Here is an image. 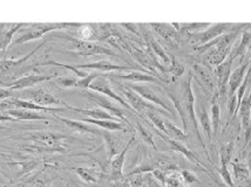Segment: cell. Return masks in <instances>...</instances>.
Instances as JSON below:
<instances>
[{"instance_id": "1", "label": "cell", "mask_w": 251, "mask_h": 187, "mask_svg": "<svg viewBox=\"0 0 251 187\" xmlns=\"http://www.w3.org/2000/svg\"><path fill=\"white\" fill-rule=\"evenodd\" d=\"M191 81H193V74L188 73V75L186 79L183 80L181 83V94H182V102H183L184 109H186V112L188 114V118L189 121L193 123L194 127H195V133L199 138V141L201 142L203 149H204V152L207 154L208 158L209 157L208 150L205 147L204 142H203L201 133H200V129H199V122H197L196 118V110H195V96H194V90H193V85H191Z\"/></svg>"}, {"instance_id": "2", "label": "cell", "mask_w": 251, "mask_h": 187, "mask_svg": "<svg viewBox=\"0 0 251 187\" xmlns=\"http://www.w3.org/2000/svg\"><path fill=\"white\" fill-rule=\"evenodd\" d=\"M82 23H65V22H59V23H33L31 27L26 29H20V34L16 40L13 41L14 44L18 43H25L28 41L37 40L40 39L44 34L50 33L53 31H60L66 27H82Z\"/></svg>"}, {"instance_id": "3", "label": "cell", "mask_w": 251, "mask_h": 187, "mask_svg": "<svg viewBox=\"0 0 251 187\" xmlns=\"http://www.w3.org/2000/svg\"><path fill=\"white\" fill-rule=\"evenodd\" d=\"M22 97L23 100L31 101V102L41 106L52 108V105L64 104L65 108L68 109V104H66V103L59 100L58 97H55L53 94L44 90L43 88H29L22 90Z\"/></svg>"}, {"instance_id": "4", "label": "cell", "mask_w": 251, "mask_h": 187, "mask_svg": "<svg viewBox=\"0 0 251 187\" xmlns=\"http://www.w3.org/2000/svg\"><path fill=\"white\" fill-rule=\"evenodd\" d=\"M72 42L74 53L81 56H92V55H110L116 56V54L112 49L102 47L94 41H86L81 39H74L71 37H66Z\"/></svg>"}, {"instance_id": "5", "label": "cell", "mask_w": 251, "mask_h": 187, "mask_svg": "<svg viewBox=\"0 0 251 187\" xmlns=\"http://www.w3.org/2000/svg\"><path fill=\"white\" fill-rule=\"evenodd\" d=\"M234 25L231 23H214V25H210L209 27L205 29V31L200 32V33H193L190 34L191 40H193L194 43L196 46H202V44L210 42V41L215 40L221 35L229 33V32L236 31V29H241V28H236L234 29Z\"/></svg>"}, {"instance_id": "6", "label": "cell", "mask_w": 251, "mask_h": 187, "mask_svg": "<svg viewBox=\"0 0 251 187\" xmlns=\"http://www.w3.org/2000/svg\"><path fill=\"white\" fill-rule=\"evenodd\" d=\"M0 109H25V110L31 111H46L54 114V112L68 110L67 108H47V106H41L31 102V101H26L19 97H10V99L4 100L0 102Z\"/></svg>"}, {"instance_id": "7", "label": "cell", "mask_w": 251, "mask_h": 187, "mask_svg": "<svg viewBox=\"0 0 251 187\" xmlns=\"http://www.w3.org/2000/svg\"><path fill=\"white\" fill-rule=\"evenodd\" d=\"M85 94H86V96L88 97V100H91L92 102L97 103V104L100 106L101 109H103V110H106L108 114L114 116V117L118 118L119 121L121 120V121L126 122V123H129V121L126 118L124 109L119 108V106L116 105L113 101H110L108 99V97L103 96V95H100L98 93H94V91H91V90H86Z\"/></svg>"}, {"instance_id": "8", "label": "cell", "mask_w": 251, "mask_h": 187, "mask_svg": "<svg viewBox=\"0 0 251 187\" xmlns=\"http://www.w3.org/2000/svg\"><path fill=\"white\" fill-rule=\"evenodd\" d=\"M89 90L94 91V93H98V94H102L103 96L106 97H109V99H112L113 101H115V102H118L119 104L125 106L127 110H130V111L133 110L131 106L127 103V101L122 99L120 95L116 94L115 91L113 90L112 87H110L108 80H107V76L103 75V74L100 77H98V79L92 83L91 87H89Z\"/></svg>"}, {"instance_id": "9", "label": "cell", "mask_w": 251, "mask_h": 187, "mask_svg": "<svg viewBox=\"0 0 251 187\" xmlns=\"http://www.w3.org/2000/svg\"><path fill=\"white\" fill-rule=\"evenodd\" d=\"M232 61L230 59V56L224 60L220 66L215 67V75H216L217 79V88H219V93H217V96L222 97V100L226 96V90H228V84H229V79L230 75H231V66Z\"/></svg>"}, {"instance_id": "10", "label": "cell", "mask_w": 251, "mask_h": 187, "mask_svg": "<svg viewBox=\"0 0 251 187\" xmlns=\"http://www.w3.org/2000/svg\"><path fill=\"white\" fill-rule=\"evenodd\" d=\"M129 88L131 89V90L135 91L136 94H139L140 96L142 97V99L148 101V102L154 103L155 105L161 106L163 110H166V111L170 112V114H173L172 106H170L168 103H167L166 101H164L162 97H161L160 95H158L156 91L154 90V89L148 87V85H142V84H131V85H129Z\"/></svg>"}, {"instance_id": "11", "label": "cell", "mask_w": 251, "mask_h": 187, "mask_svg": "<svg viewBox=\"0 0 251 187\" xmlns=\"http://www.w3.org/2000/svg\"><path fill=\"white\" fill-rule=\"evenodd\" d=\"M121 90H122V94L125 95L126 100H127V103L131 106L133 110H135L137 112H145L147 110L162 112V110H160V109L156 108V105L151 104L148 101L142 99L139 94H136L135 91L131 90L129 87H121Z\"/></svg>"}, {"instance_id": "12", "label": "cell", "mask_w": 251, "mask_h": 187, "mask_svg": "<svg viewBox=\"0 0 251 187\" xmlns=\"http://www.w3.org/2000/svg\"><path fill=\"white\" fill-rule=\"evenodd\" d=\"M56 75H46V74H33V75H27L18 79L17 81L12 82L8 84V90H25V89L33 88L38 83L50 81V80L55 79Z\"/></svg>"}, {"instance_id": "13", "label": "cell", "mask_w": 251, "mask_h": 187, "mask_svg": "<svg viewBox=\"0 0 251 187\" xmlns=\"http://www.w3.org/2000/svg\"><path fill=\"white\" fill-rule=\"evenodd\" d=\"M77 69H94L99 73H112V72H120V70H137L139 67L134 66H120V64H114L110 61L101 60L97 62H92V63L86 64H77L75 66Z\"/></svg>"}, {"instance_id": "14", "label": "cell", "mask_w": 251, "mask_h": 187, "mask_svg": "<svg viewBox=\"0 0 251 187\" xmlns=\"http://www.w3.org/2000/svg\"><path fill=\"white\" fill-rule=\"evenodd\" d=\"M134 137L128 142L127 144L125 145V147L122 149L120 152H119L116 156L110 160V168H112V174H110V179L113 182L118 183L120 180L124 179V173H122V170H124V164L126 160V154H127L128 150H129L131 143H133Z\"/></svg>"}, {"instance_id": "15", "label": "cell", "mask_w": 251, "mask_h": 187, "mask_svg": "<svg viewBox=\"0 0 251 187\" xmlns=\"http://www.w3.org/2000/svg\"><path fill=\"white\" fill-rule=\"evenodd\" d=\"M156 132L158 133V135L161 136V137H162V138L164 139V141L167 142V143H168V144L170 145V146L173 147V150L177 151V152H180L181 154H183V156L186 157L187 159H189L190 162L194 163V164H195V165H199V166H201V167H204V170H208L207 165H205L204 163H202L201 160H200L199 156H197L196 153H194L193 151H190L189 149H188L186 145L180 143V142H177V141H174V139L167 137V136L161 135L160 131H157V130H156Z\"/></svg>"}, {"instance_id": "16", "label": "cell", "mask_w": 251, "mask_h": 187, "mask_svg": "<svg viewBox=\"0 0 251 187\" xmlns=\"http://www.w3.org/2000/svg\"><path fill=\"white\" fill-rule=\"evenodd\" d=\"M32 137L34 141H38L39 143H43L45 146L50 147V149L56 151H64V146L61 145L60 136L50 131H35L33 132Z\"/></svg>"}, {"instance_id": "17", "label": "cell", "mask_w": 251, "mask_h": 187, "mask_svg": "<svg viewBox=\"0 0 251 187\" xmlns=\"http://www.w3.org/2000/svg\"><path fill=\"white\" fill-rule=\"evenodd\" d=\"M250 63L249 62H246V63L241 64L240 67H237L234 72H231V75H230L229 79V84H228V89H229V97L234 96L237 93L238 88L241 87V84L243 83L244 79L247 76V70L249 68Z\"/></svg>"}, {"instance_id": "18", "label": "cell", "mask_w": 251, "mask_h": 187, "mask_svg": "<svg viewBox=\"0 0 251 187\" xmlns=\"http://www.w3.org/2000/svg\"><path fill=\"white\" fill-rule=\"evenodd\" d=\"M113 77L119 80H125L134 83H160V80L147 72H139V70H131L128 74H112Z\"/></svg>"}, {"instance_id": "19", "label": "cell", "mask_w": 251, "mask_h": 187, "mask_svg": "<svg viewBox=\"0 0 251 187\" xmlns=\"http://www.w3.org/2000/svg\"><path fill=\"white\" fill-rule=\"evenodd\" d=\"M193 70H194V74H195V75L193 76L196 77V80L199 81L200 84L203 85L205 90L214 91L215 83H214L213 76H211L210 72H209L207 68L202 66V64L193 63Z\"/></svg>"}, {"instance_id": "20", "label": "cell", "mask_w": 251, "mask_h": 187, "mask_svg": "<svg viewBox=\"0 0 251 187\" xmlns=\"http://www.w3.org/2000/svg\"><path fill=\"white\" fill-rule=\"evenodd\" d=\"M6 115L13 118L14 121H46L47 117L40 115L37 111L25 110V109H8L5 111Z\"/></svg>"}, {"instance_id": "21", "label": "cell", "mask_w": 251, "mask_h": 187, "mask_svg": "<svg viewBox=\"0 0 251 187\" xmlns=\"http://www.w3.org/2000/svg\"><path fill=\"white\" fill-rule=\"evenodd\" d=\"M68 110H73L76 112H81L83 115L89 116L92 120L98 121H119L114 116L108 114L106 110L101 108H92V109H82V108H74V106L68 105Z\"/></svg>"}, {"instance_id": "22", "label": "cell", "mask_w": 251, "mask_h": 187, "mask_svg": "<svg viewBox=\"0 0 251 187\" xmlns=\"http://www.w3.org/2000/svg\"><path fill=\"white\" fill-rule=\"evenodd\" d=\"M196 118L199 122V125L201 126L202 131L204 132L207 141L210 143L211 142V132H213V125H211L210 116L208 114V110L205 106L200 105L199 110L196 111Z\"/></svg>"}, {"instance_id": "23", "label": "cell", "mask_w": 251, "mask_h": 187, "mask_svg": "<svg viewBox=\"0 0 251 187\" xmlns=\"http://www.w3.org/2000/svg\"><path fill=\"white\" fill-rule=\"evenodd\" d=\"M54 117L58 121H60L64 124H66V125H67L68 127H71L72 130H74V131L80 132V133H91V135H99L97 129H93V127L87 125V124L83 123V122H81V121L68 120V118L60 117V116H58V115H54Z\"/></svg>"}, {"instance_id": "24", "label": "cell", "mask_w": 251, "mask_h": 187, "mask_svg": "<svg viewBox=\"0 0 251 187\" xmlns=\"http://www.w3.org/2000/svg\"><path fill=\"white\" fill-rule=\"evenodd\" d=\"M83 123H89L94 124L99 127H102V129L107 130V131H124L127 132V127L122 125L120 121H98V120H92V118H85L81 120Z\"/></svg>"}, {"instance_id": "25", "label": "cell", "mask_w": 251, "mask_h": 187, "mask_svg": "<svg viewBox=\"0 0 251 187\" xmlns=\"http://www.w3.org/2000/svg\"><path fill=\"white\" fill-rule=\"evenodd\" d=\"M231 49V47H228V48H213L209 50V54L207 56V61L209 62V64L214 67L220 66L230 55Z\"/></svg>"}, {"instance_id": "26", "label": "cell", "mask_w": 251, "mask_h": 187, "mask_svg": "<svg viewBox=\"0 0 251 187\" xmlns=\"http://www.w3.org/2000/svg\"><path fill=\"white\" fill-rule=\"evenodd\" d=\"M43 44H44V43L39 44L38 47H35V49H33L32 52H29L27 55L23 56V58L16 59V60H4V61H1V62H0V72H8V70L13 69V68L22 66L24 62L27 61L28 59L31 58V56H32L33 54H34V53L37 52V50H38L39 48H40V47H43Z\"/></svg>"}, {"instance_id": "27", "label": "cell", "mask_w": 251, "mask_h": 187, "mask_svg": "<svg viewBox=\"0 0 251 187\" xmlns=\"http://www.w3.org/2000/svg\"><path fill=\"white\" fill-rule=\"evenodd\" d=\"M250 42H251V33L250 32H243V34H242L241 42L238 43L237 47H234V48L231 49V52H230V55H229L230 59L234 61L236 58H238V56L246 54L247 48H248V46L250 44Z\"/></svg>"}, {"instance_id": "28", "label": "cell", "mask_w": 251, "mask_h": 187, "mask_svg": "<svg viewBox=\"0 0 251 187\" xmlns=\"http://www.w3.org/2000/svg\"><path fill=\"white\" fill-rule=\"evenodd\" d=\"M24 26H26L25 23H16L11 28H8L7 31H5L4 33L0 34V52L7 48L8 44L12 42V39L14 38V34L19 32Z\"/></svg>"}, {"instance_id": "29", "label": "cell", "mask_w": 251, "mask_h": 187, "mask_svg": "<svg viewBox=\"0 0 251 187\" xmlns=\"http://www.w3.org/2000/svg\"><path fill=\"white\" fill-rule=\"evenodd\" d=\"M210 114H211L210 120H211V125H213V131L215 135H217L220 125H221V108H220L219 96H217V94H215L213 99V104H211Z\"/></svg>"}, {"instance_id": "30", "label": "cell", "mask_w": 251, "mask_h": 187, "mask_svg": "<svg viewBox=\"0 0 251 187\" xmlns=\"http://www.w3.org/2000/svg\"><path fill=\"white\" fill-rule=\"evenodd\" d=\"M75 173L79 176L83 182L88 184H95L101 179V173H98L97 171L91 170V168H85V167H73L72 168Z\"/></svg>"}, {"instance_id": "31", "label": "cell", "mask_w": 251, "mask_h": 187, "mask_svg": "<svg viewBox=\"0 0 251 187\" xmlns=\"http://www.w3.org/2000/svg\"><path fill=\"white\" fill-rule=\"evenodd\" d=\"M164 125H166V130H167V137L174 139V141L177 142H187L188 136L184 131H182L181 129H178L175 124H173L172 122L169 121H164Z\"/></svg>"}, {"instance_id": "32", "label": "cell", "mask_w": 251, "mask_h": 187, "mask_svg": "<svg viewBox=\"0 0 251 187\" xmlns=\"http://www.w3.org/2000/svg\"><path fill=\"white\" fill-rule=\"evenodd\" d=\"M151 27H154L161 37L164 39L172 38L175 34V29L173 28V25H167V23H151Z\"/></svg>"}, {"instance_id": "33", "label": "cell", "mask_w": 251, "mask_h": 187, "mask_svg": "<svg viewBox=\"0 0 251 187\" xmlns=\"http://www.w3.org/2000/svg\"><path fill=\"white\" fill-rule=\"evenodd\" d=\"M102 74L99 73V72H94V73H91L88 74L87 76L83 77V79H80L77 80V83H76V88H80V89H85V90H87L91 87V84L93 83L95 80L98 79V77H100Z\"/></svg>"}, {"instance_id": "34", "label": "cell", "mask_w": 251, "mask_h": 187, "mask_svg": "<svg viewBox=\"0 0 251 187\" xmlns=\"http://www.w3.org/2000/svg\"><path fill=\"white\" fill-rule=\"evenodd\" d=\"M169 73L174 77H181L184 73H186V67H184V64L178 61L177 59L173 58L172 60H170Z\"/></svg>"}, {"instance_id": "35", "label": "cell", "mask_w": 251, "mask_h": 187, "mask_svg": "<svg viewBox=\"0 0 251 187\" xmlns=\"http://www.w3.org/2000/svg\"><path fill=\"white\" fill-rule=\"evenodd\" d=\"M146 114H147V117L151 120V123L154 124V126L156 127V130H158V131H162L163 133H167L166 125H164V121L160 117V116L155 114L153 110H147L146 111Z\"/></svg>"}, {"instance_id": "36", "label": "cell", "mask_w": 251, "mask_h": 187, "mask_svg": "<svg viewBox=\"0 0 251 187\" xmlns=\"http://www.w3.org/2000/svg\"><path fill=\"white\" fill-rule=\"evenodd\" d=\"M55 81L60 87L64 88H76L77 79L75 76H56Z\"/></svg>"}, {"instance_id": "37", "label": "cell", "mask_w": 251, "mask_h": 187, "mask_svg": "<svg viewBox=\"0 0 251 187\" xmlns=\"http://www.w3.org/2000/svg\"><path fill=\"white\" fill-rule=\"evenodd\" d=\"M231 166H232V170H234V174H235L236 179L246 180L249 178V176H250L249 170L244 167V166H242L240 164H236V163H231Z\"/></svg>"}, {"instance_id": "38", "label": "cell", "mask_w": 251, "mask_h": 187, "mask_svg": "<svg viewBox=\"0 0 251 187\" xmlns=\"http://www.w3.org/2000/svg\"><path fill=\"white\" fill-rule=\"evenodd\" d=\"M232 147H234V144L229 143L224 146L221 147V164H226L228 165L230 163V159H231V153H232Z\"/></svg>"}, {"instance_id": "39", "label": "cell", "mask_w": 251, "mask_h": 187, "mask_svg": "<svg viewBox=\"0 0 251 187\" xmlns=\"http://www.w3.org/2000/svg\"><path fill=\"white\" fill-rule=\"evenodd\" d=\"M151 49L154 50V53H155V54H156V56H158V58L162 59L164 62H167V63H168V62H170V58H169L168 55H167V53L164 52L162 47H161L160 44L156 42V41L151 40Z\"/></svg>"}, {"instance_id": "40", "label": "cell", "mask_w": 251, "mask_h": 187, "mask_svg": "<svg viewBox=\"0 0 251 187\" xmlns=\"http://www.w3.org/2000/svg\"><path fill=\"white\" fill-rule=\"evenodd\" d=\"M220 174L222 177L223 182L226 184V185L230 187H235L234 182H232V178H231V173L229 172L228 165L226 164H221V168H220Z\"/></svg>"}, {"instance_id": "41", "label": "cell", "mask_w": 251, "mask_h": 187, "mask_svg": "<svg viewBox=\"0 0 251 187\" xmlns=\"http://www.w3.org/2000/svg\"><path fill=\"white\" fill-rule=\"evenodd\" d=\"M137 126H139V130H140V133H141V137L145 142H147L148 144H151V146L154 147V149H156V145L154 143V139H153V136H151V133L148 131L147 129H146L145 126L141 125V124L137 122Z\"/></svg>"}, {"instance_id": "42", "label": "cell", "mask_w": 251, "mask_h": 187, "mask_svg": "<svg viewBox=\"0 0 251 187\" xmlns=\"http://www.w3.org/2000/svg\"><path fill=\"white\" fill-rule=\"evenodd\" d=\"M181 178L182 180H183V183L188 184V185H190V184H194V183H199V179H197L195 174L188 170L181 171Z\"/></svg>"}, {"instance_id": "43", "label": "cell", "mask_w": 251, "mask_h": 187, "mask_svg": "<svg viewBox=\"0 0 251 187\" xmlns=\"http://www.w3.org/2000/svg\"><path fill=\"white\" fill-rule=\"evenodd\" d=\"M19 187H45V183L40 179H32L28 183L24 184V185Z\"/></svg>"}, {"instance_id": "44", "label": "cell", "mask_w": 251, "mask_h": 187, "mask_svg": "<svg viewBox=\"0 0 251 187\" xmlns=\"http://www.w3.org/2000/svg\"><path fill=\"white\" fill-rule=\"evenodd\" d=\"M147 183H148V187H163L162 185H160V183H158L154 177L151 176L147 177Z\"/></svg>"}, {"instance_id": "45", "label": "cell", "mask_w": 251, "mask_h": 187, "mask_svg": "<svg viewBox=\"0 0 251 187\" xmlns=\"http://www.w3.org/2000/svg\"><path fill=\"white\" fill-rule=\"evenodd\" d=\"M0 122H14V120L8 115H6L5 112H0Z\"/></svg>"}, {"instance_id": "46", "label": "cell", "mask_w": 251, "mask_h": 187, "mask_svg": "<svg viewBox=\"0 0 251 187\" xmlns=\"http://www.w3.org/2000/svg\"><path fill=\"white\" fill-rule=\"evenodd\" d=\"M248 165H249V167L251 168V154L249 156V160H248Z\"/></svg>"}, {"instance_id": "47", "label": "cell", "mask_w": 251, "mask_h": 187, "mask_svg": "<svg viewBox=\"0 0 251 187\" xmlns=\"http://www.w3.org/2000/svg\"><path fill=\"white\" fill-rule=\"evenodd\" d=\"M6 129H7V127L2 125V124H0V130H6Z\"/></svg>"}, {"instance_id": "48", "label": "cell", "mask_w": 251, "mask_h": 187, "mask_svg": "<svg viewBox=\"0 0 251 187\" xmlns=\"http://www.w3.org/2000/svg\"><path fill=\"white\" fill-rule=\"evenodd\" d=\"M249 63H250V66H251V58H250V61H249Z\"/></svg>"}]
</instances>
